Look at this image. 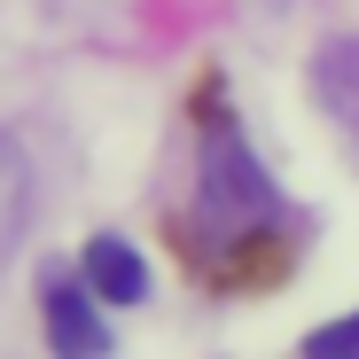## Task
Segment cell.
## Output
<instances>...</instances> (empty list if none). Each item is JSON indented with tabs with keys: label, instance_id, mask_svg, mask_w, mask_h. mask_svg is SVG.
I'll list each match as a JSON object with an SVG mask.
<instances>
[{
	"label": "cell",
	"instance_id": "cell-5",
	"mask_svg": "<svg viewBox=\"0 0 359 359\" xmlns=\"http://www.w3.org/2000/svg\"><path fill=\"white\" fill-rule=\"evenodd\" d=\"M24 211H32V164H24V149L8 133H0V266L24 243Z\"/></svg>",
	"mask_w": 359,
	"mask_h": 359
},
{
	"label": "cell",
	"instance_id": "cell-6",
	"mask_svg": "<svg viewBox=\"0 0 359 359\" xmlns=\"http://www.w3.org/2000/svg\"><path fill=\"white\" fill-rule=\"evenodd\" d=\"M305 359H359V313L313 328V336H305Z\"/></svg>",
	"mask_w": 359,
	"mask_h": 359
},
{
	"label": "cell",
	"instance_id": "cell-4",
	"mask_svg": "<svg viewBox=\"0 0 359 359\" xmlns=\"http://www.w3.org/2000/svg\"><path fill=\"white\" fill-rule=\"evenodd\" d=\"M313 86H320V109L336 117V133L359 149V39H336V47H320Z\"/></svg>",
	"mask_w": 359,
	"mask_h": 359
},
{
	"label": "cell",
	"instance_id": "cell-3",
	"mask_svg": "<svg viewBox=\"0 0 359 359\" xmlns=\"http://www.w3.org/2000/svg\"><path fill=\"white\" fill-rule=\"evenodd\" d=\"M79 273H86L94 297H109V305H141V297H149V266H141V250L117 243V234H94L86 258H79Z\"/></svg>",
	"mask_w": 359,
	"mask_h": 359
},
{
	"label": "cell",
	"instance_id": "cell-1",
	"mask_svg": "<svg viewBox=\"0 0 359 359\" xmlns=\"http://www.w3.org/2000/svg\"><path fill=\"white\" fill-rule=\"evenodd\" d=\"M203 211L219 226H266V219H281L273 180L250 164V149L234 141V133H219V149L203 156Z\"/></svg>",
	"mask_w": 359,
	"mask_h": 359
},
{
	"label": "cell",
	"instance_id": "cell-2",
	"mask_svg": "<svg viewBox=\"0 0 359 359\" xmlns=\"http://www.w3.org/2000/svg\"><path fill=\"white\" fill-rule=\"evenodd\" d=\"M47 344L55 359H109V328L86 281H47Z\"/></svg>",
	"mask_w": 359,
	"mask_h": 359
}]
</instances>
